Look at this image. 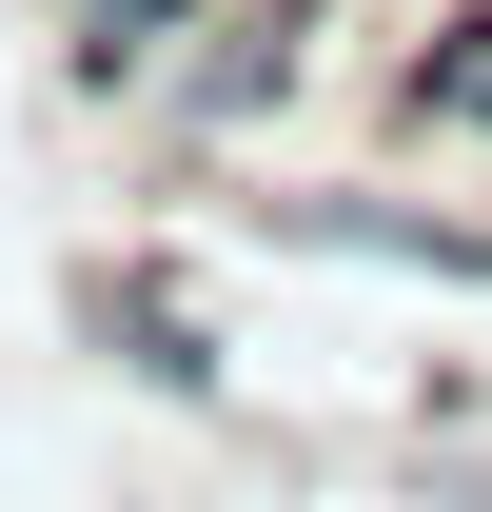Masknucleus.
Wrapping results in <instances>:
<instances>
[{"label": "nucleus", "mask_w": 492, "mask_h": 512, "mask_svg": "<svg viewBox=\"0 0 492 512\" xmlns=\"http://www.w3.org/2000/svg\"><path fill=\"white\" fill-rule=\"evenodd\" d=\"M296 20H315V0H237V20H217V60L178 79V119H197V138H237L256 99H276V79H296Z\"/></svg>", "instance_id": "nucleus-1"}, {"label": "nucleus", "mask_w": 492, "mask_h": 512, "mask_svg": "<svg viewBox=\"0 0 492 512\" xmlns=\"http://www.w3.org/2000/svg\"><path fill=\"white\" fill-rule=\"evenodd\" d=\"M99 335H119V355H138L158 394H217V355H197V316L158 296V276H99Z\"/></svg>", "instance_id": "nucleus-2"}, {"label": "nucleus", "mask_w": 492, "mask_h": 512, "mask_svg": "<svg viewBox=\"0 0 492 512\" xmlns=\"http://www.w3.org/2000/svg\"><path fill=\"white\" fill-rule=\"evenodd\" d=\"M394 99H414L433 138H492V20H453V40H433V60L394 79Z\"/></svg>", "instance_id": "nucleus-3"}, {"label": "nucleus", "mask_w": 492, "mask_h": 512, "mask_svg": "<svg viewBox=\"0 0 492 512\" xmlns=\"http://www.w3.org/2000/svg\"><path fill=\"white\" fill-rule=\"evenodd\" d=\"M178 20H197V0H79V79H158Z\"/></svg>", "instance_id": "nucleus-4"}]
</instances>
